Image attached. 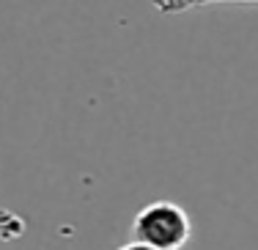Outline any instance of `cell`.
I'll return each mask as SVG.
<instances>
[{"instance_id":"6da1fadb","label":"cell","mask_w":258,"mask_h":250,"mask_svg":"<svg viewBox=\"0 0 258 250\" xmlns=\"http://www.w3.org/2000/svg\"><path fill=\"white\" fill-rule=\"evenodd\" d=\"M135 242H143L157 250H181L192 239V220L187 209L173 201L146 204L132 220Z\"/></svg>"},{"instance_id":"7a4b0ae2","label":"cell","mask_w":258,"mask_h":250,"mask_svg":"<svg viewBox=\"0 0 258 250\" xmlns=\"http://www.w3.org/2000/svg\"><path fill=\"white\" fill-rule=\"evenodd\" d=\"M220 3H258V0H151L159 14H181L201 6H220Z\"/></svg>"},{"instance_id":"3957f363","label":"cell","mask_w":258,"mask_h":250,"mask_svg":"<svg viewBox=\"0 0 258 250\" xmlns=\"http://www.w3.org/2000/svg\"><path fill=\"white\" fill-rule=\"evenodd\" d=\"M22 236H25V220H22L17 212L0 206V245L17 242V239H22Z\"/></svg>"},{"instance_id":"277c9868","label":"cell","mask_w":258,"mask_h":250,"mask_svg":"<svg viewBox=\"0 0 258 250\" xmlns=\"http://www.w3.org/2000/svg\"><path fill=\"white\" fill-rule=\"evenodd\" d=\"M118 250H157V247H151V245H143V242H129V245L118 247Z\"/></svg>"}]
</instances>
